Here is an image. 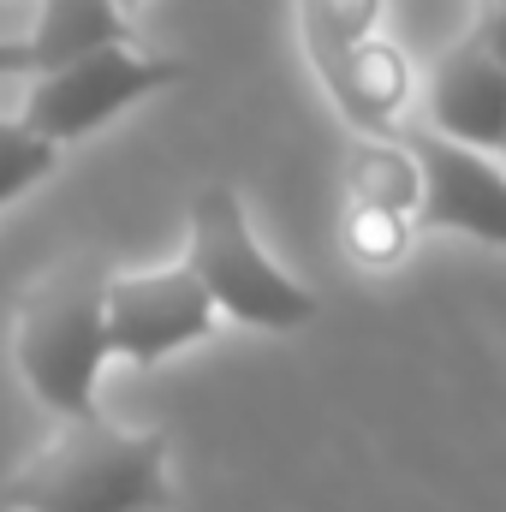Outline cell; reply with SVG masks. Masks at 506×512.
<instances>
[{
  "mask_svg": "<svg viewBox=\"0 0 506 512\" xmlns=\"http://www.w3.org/2000/svg\"><path fill=\"white\" fill-rule=\"evenodd\" d=\"M167 501V435L120 429L96 411L66 417V429L0 483V507L12 512H167Z\"/></svg>",
  "mask_w": 506,
  "mask_h": 512,
  "instance_id": "obj_1",
  "label": "cell"
},
{
  "mask_svg": "<svg viewBox=\"0 0 506 512\" xmlns=\"http://www.w3.org/2000/svg\"><path fill=\"white\" fill-rule=\"evenodd\" d=\"M108 262L96 256H66L54 262L12 316V364L24 387L54 411V417H84L96 411V382L108 352Z\"/></svg>",
  "mask_w": 506,
  "mask_h": 512,
  "instance_id": "obj_2",
  "label": "cell"
},
{
  "mask_svg": "<svg viewBox=\"0 0 506 512\" xmlns=\"http://www.w3.org/2000/svg\"><path fill=\"white\" fill-rule=\"evenodd\" d=\"M185 262L191 274L209 286L215 310L239 316L245 328H304L316 316V292L304 280H292L274 256L256 245L251 215L239 203L233 185H203L191 197V239H185Z\"/></svg>",
  "mask_w": 506,
  "mask_h": 512,
  "instance_id": "obj_3",
  "label": "cell"
},
{
  "mask_svg": "<svg viewBox=\"0 0 506 512\" xmlns=\"http://www.w3.org/2000/svg\"><path fill=\"white\" fill-rule=\"evenodd\" d=\"M179 78H185V60L137 54L131 42H108V48H90L66 66L36 72L18 120L30 131H42L48 143H78L96 126H108L114 114H126L131 102H143V96H155Z\"/></svg>",
  "mask_w": 506,
  "mask_h": 512,
  "instance_id": "obj_4",
  "label": "cell"
},
{
  "mask_svg": "<svg viewBox=\"0 0 506 512\" xmlns=\"http://www.w3.org/2000/svg\"><path fill=\"white\" fill-rule=\"evenodd\" d=\"M102 310H108V352L126 364H161L215 328V298L191 274V262L143 268V274H108Z\"/></svg>",
  "mask_w": 506,
  "mask_h": 512,
  "instance_id": "obj_5",
  "label": "cell"
},
{
  "mask_svg": "<svg viewBox=\"0 0 506 512\" xmlns=\"http://www.w3.org/2000/svg\"><path fill=\"white\" fill-rule=\"evenodd\" d=\"M405 143H411L417 173H423L417 227L465 233V239L506 251V161H495L489 149L453 143L441 131H411Z\"/></svg>",
  "mask_w": 506,
  "mask_h": 512,
  "instance_id": "obj_6",
  "label": "cell"
},
{
  "mask_svg": "<svg viewBox=\"0 0 506 512\" xmlns=\"http://www.w3.org/2000/svg\"><path fill=\"white\" fill-rule=\"evenodd\" d=\"M429 114H435V131L453 143H471L489 155L506 149V72L489 60V48L471 30L435 60Z\"/></svg>",
  "mask_w": 506,
  "mask_h": 512,
  "instance_id": "obj_7",
  "label": "cell"
},
{
  "mask_svg": "<svg viewBox=\"0 0 506 512\" xmlns=\"http://www.w3.org/2000/svg\"><path fill=\"white\" fill-rule=\"evenodd\" d=\"M328 102L340 108V120L352 131H387L399 120L405 96H411V60L387 42V36H364L352 48H340L328 66H316Z\"/></svg>",
  "mask_w": 506,
  "mask_h": 512,
  "instance_id": "obj_8",
  "label": "cell"
},
{
  "mask_svg": "<svg viewBox=\"0 0 506 512\" xmlns=\"http://www.w3.org/2000/svg\"><path fill=\"white\" fill-rule=\"evenodd\" d=\"M108 42H131L120 0H36V24L24 36L30 72L66 66V60H78L90 48H108Z\"/></svg>",
  "mask_w": 506,
  "mask_h": 512,
  "instance_id": "obj_9",
  "label": "cell"
},
{
  "mask_svg": "<svg viewBox=\"0 0 506 512\" xmlns=\"http://www.w3.org/2000/svg\"><path fill=\"white\" fill-rule=\"evenodd\" d=\"M346 197L358 209H393L417 221V197H423V173L411 143L387 137V131H358L352 155H346Z\"/></svg>",
  "mask_w": 506,
  "mask_h": 512,
  "instance_id": "obj_10",
  "label": "cell"
},
{
  "mask_svg": "<svg viewBox=\"0 0 506 512\" xmlns=\"http://www.w3.org/2000/svg\"><path fill=\"white\" fill-rule=\"evenodd\" d=\"M381 30V0H298V36L310 66H328L340 48Z\"/></svg>",
  "mask_w": 506,
  "mask_h": 512,
  "instance_id": "obj_11",
  "label": "cell"
},
{
  "mask_svg": "<svg viewBox=\"0 0 506 512\" xmlns=\"http://www.w3.org/2000/svg\"><path fill=\"white\" fill-rule=\"evenodd\" d=\"M54 161H60V143H48L24 120H0V209L12 197H24L30 185H42L54 173Z\"/></svg>",
  "mask_w": 506,
  "mask_h": 512,
  "instance_id": "obj_12",
  "label": "cell"
},
{
  "mask_svg": "<svg viewBox=\"0 0 506 512\" xmlns=\"http://www.w3.org/2000/svg\"><path fill=\"white\" fill-rule=\"evenodd\" d=\"M411 215H393V209H358L352 203V215H346V245L352 256L364 262V268H393L405 245H411Z\"/></svg>",
  "mask_w": 506,
  "mask_h": 512,
  "instance_id": "obj_13",
  "label": "cell"
},
{
  "mask_svg": "<svg viewBox=\"0 0 506 512\" xmlns=\"http://www.w3.org/2000/svg\"><path fill=\"white\" fill-rule=\"evenodd\" d=\"M471 36L489 48V60L506 72V0H489L483 12H477V24H471Z\"/></svg>",
  "mask_w": 506,
  "mask_h": 512,
  "instance_id": "obj_14",
  "label": "cell"
},
{
  "mask_svg": "<svg viewBox=\"0 0 506 512\" xmlns=\"http://www.w3.org/2000/svg\"><path fill=\"white\" fill-rule=\"evenodd\" d=\"M12 72H30V48H24V36H0V78H12Z\"/></svg>",
  "mask_w": 506,
  "mask_h": 512,
  "instance_id": "obj_15",
  "label": "cell"
},
{
  "mask_svg": "<svg viewBox=\"0 0 506 512\" xmlns=\"http://www.w3.org/2000/svg\"><path fill=\"white\" fill-rule=\"evenodd\" d=\"M120 6H126V12H131V6H137V0H120Z\"/></svg>",
  "mask_w": 506,
  "mask_h": 512,
  "instance_id": "obj_16",
  "label": "cell"
},
{
  "mask_svg": "<svg viewBox=\"0 0 506 512\" xmlns=\"http://www.w3.org/2000/svg\"><path fill=\"white\" fill-rule=\"evenodd\" d=\"M501 161H506V149H501Z\"/></svg>",
  "mask_w": 506,
  "mask_h": 512,
  "instance_id": "obj_17",
  "label": "cell"
}]
</instances>
